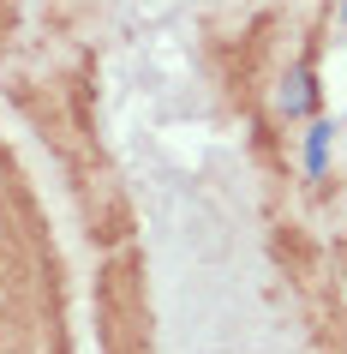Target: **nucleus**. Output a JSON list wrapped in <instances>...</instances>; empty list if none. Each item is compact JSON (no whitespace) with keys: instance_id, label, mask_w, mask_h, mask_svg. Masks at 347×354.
Wrapping results in <instances>:
<instances>
[{"instance_id":"1","label":"nucleus","mask_w":347,"mask_h":354,"mask_svg":"<svg viewBox=\"0 0 347 354\" xmlns=\"http://www.w3.org/2000/svg\"><path fill=\"white\" fill-rule=\"evenodd\" d=\"M281 109H288V114H306L311 109V73H306V66H293V73H288V84H281Z\"/></svg>"},{"instance_id":"2","label":"nucleus","mask_w":347,"mask_h":354,"mask_svg":"<svg viewBox=\"0 0 347 354\" xmlns=\"http://www.w3.org/2000/svg\"><path fill=\"white\" fill-rule=\"evenodd\" d=\"M329 132H335V127H324V120L306 132V174H324V162H329Z\"/></svg>"}]
</instances>
